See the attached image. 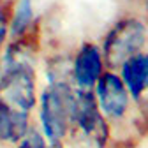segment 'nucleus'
<instances>
[{
  "mask_svg": "<svg viewBox=\"0 0 148 148\" xmlns=\"http://www.w3.org/2000/svg\"><path fill=\"white\" fill-rule=\"evenodd\" d=\"M104 72L102 51L95 42H85L79 46L71 62V81L74 88L92 92Z\"/></svg>",
  "mask_w": 148,
  "mask_h": 148,
  "instance_id": "obj_6",
  "label": "nucleus"
},
{
  "mask_svg": "<svg viewBox=\"0 0 148 148\" xmlns=\"http://www.w3.org/2000/svg\"><path fill=\"white\" fill-rule=\"evenodd\" d=\"M92 92L104 118L123 120L131 109L129 92L115 71H104Z\"/></svg>",
  "mask_w": 148,
  "mask_h": 148,
  "instance_id": "obj_5",
  "label": "nucleus"
},
{
  "mask_svg": "<svg viewBox=\"0 0 148 148\" xmlns=\"http://www.w3.org/2000/svg\"><path fill=\"white\" fill-rule=\"evenodd\" d=\"M148 41V27L138 16H123L108 30L102 41V60L108 71L122 67L129 58L141 53Z\"/></svg>",
  "mask_w": 148,
  "mask_h": 148,
  "instance_id": "obj_2",
  "label": "nucleus"
},
{
  "mask_svg": "<svg viewBox=\"0 0 148 148\" xmlns=\"http://www.w3.org/2000/svg\"><path fill=\"white\" fill-rule=\"evenodd\" d=\"M118 76L129 92V97L141 101L143 94L148 90V53L141 51L129 58L120 67Z\"/></svg>",
  "mask_w": 148,
  "mask_h": 148,
  "instance_id": "obj_7",
  "label": "nucleus"
},
{
  "mask_svg": "<svg viewBox=\"0 0 148 148\" xmlns=\"http://www.w3.org/2000/svg\"><path fill=\"white\" fill-rule=\"evenodd\" d=\"M74 104V86L71 83H48L39 97L41 134L48 143L64 141L69 132Z\"/></svg>",
  "mask_w": 148,
  "mask_h": 148,
  "instance_id": "obj_3",
  "label": "nucleus"
},
{
  "mask_svg": "<svg viewBox=\"0 0 148 148\" xmlns=\"http://www.w3.org/2000/svg\"><path fill=\"white\" fill-rule=\"evenodd\" d=\"M71 145L72 148H106L109 125L95 102L94 92L74 88V104L71 113Z\"/></svg>",
  "mask_w": 148,
  "mask_h": 148,
  "instance_id": "obj_1",
  "label": "nucleus"
},
{
  "mask_svg": "<svg viewBox=\"0 0 148 148\" xmlns=\"http://www.w3.org/2000/svg\"><path fill=\"white\" fill-rule=\"evenodd\" d=\"M0 101L12 108L30 113L37 102L35 65L14 64L2 67L0 74Z\"/></svg>",
  "mask_w": 148,
  "mask_h": 148,
  "instance_id": "obj_4",
  "label": "nucleus"
},
{
  "mask_svg": "<svg viewBox=\"0 0 148 148\" xmlns=\"http://www.w3.org/2000/svg\"><path fill=\"white\" fill-rule=\"evenodd\" d=\"M46 148H65V146H64V141H55V143H48Z\"/></svg>",
  "mask_w": 148,
  "mask_h": 148,
  "instance_id": "obj_12",
  "label": "nucleus"
},
{
  "mask_svg": "<svg viewBox=\"0 0 148 148\" xmlns=\"http://www.w3.org/2000/svg\"><path fill=\"white\" fill-rule=\"evenodd\" d=\"M35 21V9L32 0H16L11 11L9 20V35L12 39H20L28 34Z\"/></svg>",
  "mask_w": 148,
  "mask_h": 148,
  "instance_id": "obj_9",
  "label": "nucleus"
},
{
  "mask_svg": "<svg viewBox=\"0 0 148 148\" xmlns=\"http://www.w3.org/2000/svg\"><path fill=\"white\" fill-rule=\"evenodd\" d=\"M12 4L11 0H0V51H2L5 39L9 35V20H11Z\"/></svg>",
  "mask_w": 148,
  "mask_h": 148,
  "instance_id": "obj_10",
  "label": "nucleus"
},
{
  "mask_svg": "<svg viewBox=\"0 0 148 148\" xmlns=\"http://www.w3.org/2000/svg\"><path fill=\"white\" fill-rule=\"evenodd\" d=\"M30 113L20 111L0 101V141L18 143L30 129Z\"/></svg>",
  "mask_w": 148,
  "mask_h": 148,
  "instance_id": "obj_8",
  "label": "nucleus"
},
{
  "mask_svg": "<svg viewBox=\"0 0 148 148\" xmlns=\"http://www.w3.org/2000/svg\"><path fill=\"white\" fill-rule=\"evenodd\" d=\"M46 146H48V141L44 139L41 131L35 129V127H30L28 132L18 141L16 148H46Z\"/></svg>",
  "mask_w": 148,
  "mask_h": 148,
  "instance_id": "obj_11",
  "label": "nucleus"
}]
</instances>
